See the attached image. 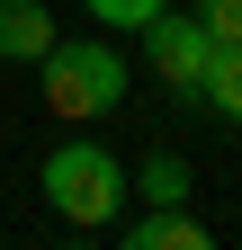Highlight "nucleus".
Listing matches in <instances>:
<instances>
[{
    "instance_id": "2",
    "label": "nucleus",
    "mask_w": 242,
    "mask_h": 250,
    "mask_svg": "<svg viewBox=\"0 0 242 250\" xmlns=\"http://www.w3.org/2000/svg\"><path fill=\"white\" fill-rule=\"evenodd\" d=\"M36 81H45V107L54 116L90 125V116H108L117 99H126V54H117V45H63V36H54L45 62H36Z\"/></svg>"
},
{
    "instance_id": "9",
    "label": "nucleus",
    "mask_w": 242,
    "mask_h": 250,
    "mask_svg": "<svg viewBox=\"0 0 242 250\" xmlns=\"http://www.w3.org/2000/svg\"><path fill=\"white\" fill-rule=\"evenodd\" d=\"M197 18H206L216 45H242V0H197Z\"/></svg>"
},
{
    "instance_id": "1",
    "label": "nucleus",
    "mask_w": 242,
    "mask_h": 250,
    "mask_svg": "<svg viewBox=\"0 0 242 250\" xmlns=\"http://www.w3.org/2000/svg\"><path fill=\"white\" fill-rule=\"evenodd\" d=\"M36 188H45V206L63 214L72 232H99V224L126 214V161H117L108 143H54Z\"/></svg>"
},
{
    "instance_id": "5",
    "label": "nucleus",
    "mask_w": 242,
    "mask_h": 250,
    "mask_svg": "<svg viewBox=\"0 0 242 250\" xmlns=\"http://www.w3.org/2000/svg\"><path fill=\"white\" fill-rule=\"evenodd\" d=\"M135 250H206V224L189 206H144L135 214Z\"/></svg>"
},
{
    "instance_id": "3",
    "label": "nucleus",
    "mask_w": 242,
    "mask_h": 250,
    "mask_svg": "<svg viewBox=\"0 0 242 250\" xmlns=\"http://www.w3.org/2000/svg\"><path fill=\"white\" fill-rule=\"evenodd\" d=\"M135 36H144V62H153V81L206 107V62H216V36H206V18H179V9H162L153 27H135Z\"/></svg>"
},
{
    "instance_id": "6",
    "label": "nucleus",
    "mask_w": 242,
    "mask_h": 250,
    "mask_svg": "<svg viewBox=\"0 0 242 250\" xmlns=\"http://www.w3.org/2000/svg\"><path fill=\"white\" fill-rule=\"evenodd\" d=\"M126 188H135L144 206H189V161H179V152H153V161H144Z\"/></svg>"
},
{
    "instance_id": "8",
    "label": "nucleus",
    "mask_w": 242,
    "mask_h": 250,
    "mask_svg": "<svg viewBox=\"0 0 242 250\" xmlns=\"http://www.w3.org/2000/svg\"><path fill=\"white\" fill-rule=\"evenodd\" d=\"M81 9L99 18V27H126V36H135V27H153V18L170 9V0H81Z\"/></svg>"
},
{
    "instance_id": "4",
    "label": "nucleus",
    "mask_w": 242,
    "mask_h": 250,
    "mask_svg": "<svg viewBox=\"0 0 242 250\" xmlns=\"http://www.w3.org/2000/svg\"><path fill=\"white\" fill-rule=\"evenodd\" d=\"M45 45H54L45 0H0V54L9 62H45Z\"/></svg>"
},
{
    "instance_id": "7",
    "label": "nucleus",
    "mask_w": 242,
    "mask_h": 250,
    "mask_svg": "<svg viewBox=\"0 0 242 250\" xmlns=\"http://www.w3.org/2000/svg\"><path fill=\"white\" fill-rule=\"evenodd\" d=\"M206 107L224 125H242V45H216V62H206Z\"/></svg>"
}]
</instances>
